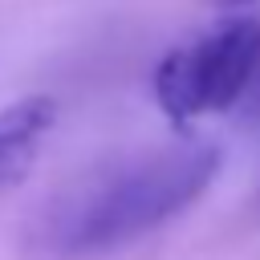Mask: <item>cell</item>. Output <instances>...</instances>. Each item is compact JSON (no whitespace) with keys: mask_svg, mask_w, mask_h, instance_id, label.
<instances>
[{"mask_svg":"<svg viewBox=\"0 0 260 260\" xmlns=\"http://www.w3.org/2000/svg\"><path fill=\"white\" fill-rule=\"evenodd\" d=\"M53 122H57V106L53 98H41V93L20 98L8 110H0V199L16 183H24Z\"/></svg>","mask_w":260,"mask_h":260,"instance_id":"obj_3","label":"cell"},{"mask_svg":"<svg viewBox=\"0 0 260 260\" xmlns=\"http://www.w3.org/2000/svg\"><path fill=\"white\" fill-rule=\"evenodd\" d=\"M244 98H248V110H252V118H260V69H256L252 85L244 89Z\"/></svg>","mask_w":260,"mask_h":260,"instance_id":"obj_4","label":"cell"},{"mask_svg":"<svg viewBox=\"0 0 260 260\" xmlns=\"http://www.w3.org/2000/svg\"><path fill=\"white\" fill-rule=\"evenodd\" d=\"M219 158L223 154L211 142H171L81 179L61 191L37 223L45 252L61 260H93L142 240L203 195Z\"/></svg>","mask_w":260,"mask_h":260,"instance_id":"obj_1","label":"cell"},{"mask_svg":"<svg viewBox=\"0 0 260 260\" xmlns=\"http://www.w3.org/2000/svg\"><path fill=\"white\" fill-rule=\"evenodd\" d=\"M260 69V16H228L171 49L154 69V102L175 126L232 110Z\"/></svg>","mask_w":260,"mask_h":260,"instance_id":"obj_2","label":"cell"}]
</instances>
